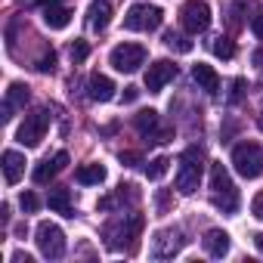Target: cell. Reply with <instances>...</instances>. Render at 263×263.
Listing matches in <instances>:
<instances>
[{"label":"cell","mask_w":263,"mask_h":263,"mask_svg":"<svg viewBox=\"0 0 263 263\" xmlns=\"http://www.w3.org/2000/svg\"><path fill=\"white\" fill-rule=\"evenodd\" d=\"M143 217L140 214H121L118 220H111L105 226V238H108V248L111 251H134L137 248V238L143 232Z\"/></svg>","instance_id":"1"},{"label":"cell","mask_w":263,"mask_h":263,"mask_svg":"<svg viewBox=\"0 0 263 263\" xmlns=\"http://www.w3.org/2000/svg\"><path fill=\"white\" fill-rule=\"evenodd\" d=\"M211 201L223 214H235L238 211V189H235L229 171L220 161H211Z\"/></svg>","instance_id":"2"},{"label":"cell","mask_w":263,"mask_h":263,"mask_svg":"<svg viewBox=\"0 0 263 263\" xmlns=\"http://www.w3.org/2000/svg\"><path fill=\"white\" fill-rule=\"evenodd\" d=\"M201 167H204V152H201V146H189V149L180 155V167H177V192H180V195L198 192Z\"/></svg>","instance_id":"3"},{"label":"cell","mask_w":263,"mask_h":263,"mask_svg":"<svg viewBox=\"0 0 263 263\" xmlns=\"http://www.w3.org/2000/svg\"><path fill=\"white\" fill-rule=\"evenodd\" d=\"M232 167L245 180H257L263 174V149L257 143H238L232 149Z\"/></svg>","instance_id":"4"},{"label":"cell","mask_w":263,"mask_h":263,"mask_svg":"<svg viewBox=\"0 0 263 263\" xmlns=\"http://www.w3.org/2000/svg\"><path fill=\"white\" fill-rule=\"evenodd\" d=\"M47 127H50V115H47L44 108H37V111L25 115V121L16 127V140H19L25 149H34V146H41V140L47 137Z\"/></svg>","instance_id":"5"},{"label":"cell","mask_w":263,"mask_h":263,"mask_svg":"<svg viewBox=\"0 0 263 263\" xmlns=\"http://www.w3.org/2000/svg\"><path fill=\"white\" fill-rule=\"evenodd\" d=\"M161 22H164L161 7H149V4L130 7L127 16H124V28H127V31H158Z\"/></svg>","instance_id":"6"},{"label":"cell","mask_w":263,"mask_h":263,"mask_svg":"<svg viewBox=\"0 0 263 263\" xmlns=\"http://www.w3.org/2000/svg\"><path fill=\"white\" fill-rule=\"evenodd\" d=\"M143 62H146V47H140V44H118L108 53V65L124 74H134Z\"/></svg>","instance_id":"7"},{"label":"cell","mask_w":263,"mask_h":263,"mask_svg":"<svg viewBox=\"0 0 263 263\" xmlns=\"http://www.w3.org/2000/svg\"><path fill=\"white\" fill-rule=\"evenodd\" d=\"M34 235H37V238H34V241H37V251H41L47 260H59V257L65 254V232H62L56 223H47V220H44Z\"/></svg>","instance_id":"8"},{"label":"cell","mask_w":263,"mask_h":263,"mask_svg":"<svg viewBox=\"0 0 263 263\" xmlns=\"http://www.w3.org/2000/svg\"><path fill=\"white\" fill-rule=\"evenodd\" d=\"M180 22H183V28L189 34H201L211 25V7L204 4V0H186V4L180 7Z\"/></svg>","instance_id":"9"},{"label":"cell","mask_w":263,"mask_h":263,"mask_svg":"<svg viewBox=\"0 0 263 263\" xmlns=\"http://www.w3.org/2000/svg\"><path fill=\"white\" fill-rule=\"evenodd\" d=\"M183 245H186V238H183L180 229H158L155 238H152V257L155 260H171L183 251Z\"/></svg>","instance_id":"10"},{"label":"cell","mask_w":263,"mask_h":263,"mask_svg":"<svg viewBox=\"0 0 263 263\" xmlns=\"http://www.w3.org/2000/svg\"><path fill=\"white\" fill-rule=\"evenodd\" d=\"M174 74H177V65H174V62H167V59L152 62V65L146 68V90H149V93H161V90L174 81Z\"/></svg>","instance_id":"11"},{"label":"cell","mask_w":263,"mask_h":263,"mask_svg":"<svg viewBox=\"0 0 263 263\" xmlns=\"http://www.w3.org/2000/svg\"><path fill=\"white\" fill-rule=\"evenodd\" d=\"M87 90H90V99L93 102H108V99H115V81L108 78V74H90V81H87Z\"/></svg>","instance_id":"12"},{"label":"cell","mask_w":263,"mask_h":263,"mask_svg":"<svg viewBox=\"0 0 263 263\" xmlns=\"http://www.w3.org/2000/svg\"><path fill=\"white\" fill-rule=\"evenodd\" d=\"M65 164H68V152H56L53 158L41 161V164L34 167V174H31V177H34V183H50V180L65 167Z\"/></svg>","instance_id":"13"},{"label":"cell","mask_w":263,"mask_h":263,"mask_svg":"<svg viewBox=\"0 0 263 263\" xmlns=\"http://www.w3.org/2000/svg\"><path fill=\"white\" fill-rule=\"evenodd\" d=\"M192 81L198 84V90H204V93H211V96L220 90V74H217L211 65H204V62L192 65Z\"/></svg>","instance_id":"14"},{"label":"cell","mask_w":263,"mask_h":263,"mask_svg":"<svg viewBox=\"0 0 263 263\" xmlns=\"http://www.w3.org/2000/svg\"><path fill=\"white\" fill-rule=\"evenodd\" d=\"M0 161H4V177H7V183H19V180H22V174H25V155H22V152L7 149Z\"/></svg>","instance_id":"15"},{"label":"cell","mask_w":263,"mask_h":263,"mask_svg":"<svg viewBox=\"0 0 263 263\" xmlns=\"http://www.w3.org/2000/svg\"><path fill=\"white\" fill-rule=\"evenodd\" d=\"M108 22H111V7L105 4V0L90 4V10H87V25H90V31H105Z\"/></svg>","instance_id":"16"},{"label":"cell","mask_w":263,"mask_h":263,"mask_svg":"<svg viewBox=\"0 0 263 263\" xmlns=\"http://www.w3.org/2000/svg\"><path fill=\"white\" fill-rule=\"evenodd\" d=\"M25 102H28V87L25 84H10L7 99H4V121H10L16 108H25Z\"/></svg>","instance_id":"17"},{"label":"cell","mask_w":263,"mask_h":263,"mask_svg":"<svg viewBox=\"0 0 263 263\" xmlns=\"http://www.w3.org/2000/svg\"><path fill=\"white\" fill-rule=\"evenodd\" d=\"M201 241H204V251L211 257H226L229 254V232H223V229H208Z\"/></svg>","instance_id":"18"},{"label":"cell","mask_w":263,"mask_h":263,"mask_svg":"<svg viewBox=\"0 0 263 263\" xmlns=\"http://www.w3.org/2000/svg\"><path fill=\"white\" fill-rule=\"evenodd\" d=\"M68 22H71V13L65 7H56V4H47L44 7V25L47 28L62 31V28H68Z\"/></svg>","instance_id":"19"},{"label":"cell","mask_w":263,"mask_h":263,"mask_svg":"<svg viewBox=\"0 0 263 263\" xmlns=\"http://www.w3.org/2000/svg\"><path fill=\"white\" fill-rule=\"evenodd\" d=\"M124 201H130L134 204L137 201V186H118V192L115 195H108V198H102L99 201V211H111V208H118V204H124Z\"/></svg>","instance_id":"20"},{"label":"cell","mask_w":263,"mask_h":263,"mask_svg":"<svg viewBox=\"0 0 263 263\" xmlns=\"http://www.w3.org/2000/svg\"><path fill=\"white\" fill-rule=\"evenodd\" d=\"M47 204H50V211H56L62 217H74V211H71V192L68 189H53L50 198H47Z\"/></svg>","instance_id":"21"},{"label":"cell","mask_w":263,"mask_h":263,"mask_svg":"<svg viewBox=\"0 0 263 263\" xmlns=\"http://www.w3.org/2000/svg\"><path fill=\"white\" fill-rule=\"evenodd\" d=\"M74 177H78L81 186H99V183L105 180V167H102V164H81Z\"/></svg>","instance_id":"22"},{"label":"cell","mask_w":263,"mask_h":263,"mask_svg":"<svg viewBox=\"0 0 263 263\" xmlns=\"http://www.w3.org/2000/svg\"><path fill=\"white\" fill-rule=\"evenodd\" d=\"M134 124H137V130H140V134H155V130H158V111L155 108H143V111H137L134 115Z\"/></svg>","instance_id":"23"},{"label":"cell","mask_w":263,"mask_h":263,"mask_svg":"<svg viewBox=\"0 0 263 263\" xmlns=\"http://www.w3.org/2000/svg\"><path fill=\"white\" fill-rule=\"evenodd\" d=\"M164 47L174 53H192V41L180 31H164Z\"/></svg>","instance_id":"24"},{"label":"cell","mask_w":263,"mask_h":263,"mask_svg":"<svg viewBox=\"0 0 263 263\" xmlns=\"http://www.w3.org/2000/svg\"><path fill=\"white\" fill-rule=\"evenodd\" d=\"M167 171H171V158H167V155H158V158H152V161L146 164V177H149V180H161Z\"/></svg>","instance_id":"25"},{"label":"cell","mask_w":263,"mask_h":263,"mask_svg":"<svg viewBox=\"0 0 263 263\" xmlns=\"http://www.w3.org/2000/svg\"><path fill=\"white\" fill-rule=\"evenodd\" d=\"M214 56H220V59H232V56H235V44H232L229 37H217V41H214Z\"/></svg>","instance_id":"26"},{"label":"cell","mask_w":263,"mask_h":263,"mask_svg":"<svg viewBox=\"0 0 263 263\" xmlns=\"http://www.w3.org/2000/svg\"><path fill=\"white\" fill-rule=\"evenodd\" d=\"M171 204H174L171 189H158V192H155V211H158V214H171Z\"/></svg>","instance_id":"27"},{"label":"cell","mask_w":263,"mask_h":263,"mask_svg":"<svg viewBox=\"0 0 263 263\" xmlns=\"http://www.w3.org/2000/svg\"><path fill=\"white\" fill-rule=\"evenodd\" d=\"M19 204H22V211H28V214H34V211L41 208V201H37L34 192H22V195H19Z\"/></svg>","instance_id":"28"},{"label":"cell","mask_w":263,"mask_h":263,"mask_svg":"<svg viewBox=\"0 0 263 263\" xmlns=\"http://www.w3.org/2000/svg\"><path fill=\"white\" fill-rule=\"evenodd\" d=\"M87 53H90V47H87L84 41H74V44H71V59H74V62H84Z\"/></svg>","instance_id":"29"},{"label":"cell","mask_w":263,"mask_h":263,"mask_svg":"<svg viewBox=\"0 0 263 263\" xmlns=\"http://www.w3.org/2000/svg\"><path fill=\"white\" fill-rule=\"evenodd\" d=\"M34 68H37V71H44V74H47V71H53V68H56V56H53V53H47V56H41Z\"/></svg>","instance_id":"30"},{"label":"cell","mask_w":263,"mask_h":263,"mask_svg":"<svg viewBox=\"0 0 263 263\" xmlns=\"http://www.w3.org/2000/svg\"><path fill=\"white\" fill-rule=\"evenodd\" d=\"M245 87H248V84H245L241 78H238V81H232V93H229V99H232V102H238V99L245 96Z\"/></svg>","instance_id":"31"},{"label":"cell","mask_w":263,"mask_h":263,"mask_svg":"<svg viewBox=\"0 0 263 263\" xmlns=\"http://www.w3.org/2000/svg\"><path fill=\"white\" fill-rule=\"evenodd\" d=\"M251 214H254L257 220H263V192L254 195V201H251Z\"/></svg>","instance_id":"32"},{"label":"cell","mask_w":263,"mask_h":263,"mask_svg":"<svg viewBox=\"0 0 263 263\" xmlns=\"http://www.w3.org/2000/svg\"><path fill=\"white\" fill-rule=\"evenodd\" d=\"M251 31L263 41V16H254V22H251Z\"/></svg>","instance_id":"33"},{"label":"cell","mask_w":263,"mask_h":263,"mask_svg":"<svg viewBox=\"0 0 263 263\" xmlns=\"http://www.w3.org/2000/svg\"><path fill=\"white\" fill-rule=\"evenodd\" d=\"M140 99V90L137 87H124V102H137Z\"/></svg>","instance_id":"34"},{"label":"cell","mask_w":263,"mask_h":263,"mask_svg":"<svg viewBox=\"0 0 263 263\" xmlns=\"http://www.w3.org/2000/svg\"><path fill=\"white\" fill-rule=\"evenodd\" d=\"M121 161H124V164H137L140 155H137V152H121Z\"/></svg>","instance_id":"35"},{"label":"cell","mask_w":263,"mask_h":263,"mask_svg":"<svg viewBox=\"0 0 263 263\" xmlns=\"http://www.w3.org/2000/svg\"><path fill=\"white\" fill-rule=\"evenodd\" d=\"M13 260H16V263H31V257H28V254H13Z\"/></svg>","instance_id":"36"},{"label":"cell","mask_w":263,"mask_h":263,"mask_svg":"<svg viewBox=\"0 0 263 263\" xmlns=\"http://www.w3.org/2000/svg\"><path fill=\"white\" fill-rule=\"evenodd\" d=\"M254 245H257V248L263 251V232H257V235H254Z\"/></svg>","instance_id":"37"},{"label":"cell","mask_w":263,"mask_h":263,"mask_svg":"<svg viewBox=\"0 0 263 263\" xmlns=\"http://www.w3.org/2000/svg\"><path fill=\"white\" fill-rule=\"evenodd\" d=\"M257 127H260V134H263V108H260V115H257Z\"/></svg>","instance_id":"38"}]
</instances>
